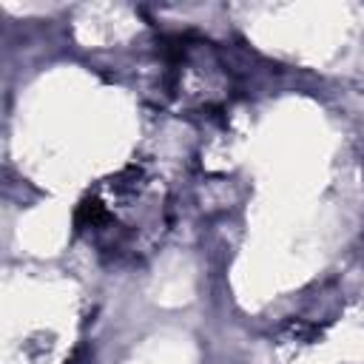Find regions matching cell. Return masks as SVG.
Returning a JSON list of instances; mask_svg holds the SVG:
<instances>
[{"label": "cell", "mask_w": 364, "mask_h": 364, "mask_svg": "<svg viewBox=\"0 0 364 364\" xmlns=\"http://www.w3.org/2000/svg\"><path fill=\"white\" fill-rule=\"evenodd\" d=\"M108 219H111V210L100 196H85L74 210V225L77 228H100Z\"/></svg>", "instance_id": "obj_1"}, {"label": "cell", "mask_w": 364, "mask_h": 364, "mask_svg": "<svg viewBox=\"0 0 364 364\" xmlns=\"http://www.w3.org/2000/svg\"><path fill=\"white\" fill-rule=\"evenodd\" d=\"M282 336L287 341H299V344H310L321 336V327L313 324V321H304V318H290L284 327H282Z\"/></svg>", "instance_id": "obj_2"}]
</instances>
